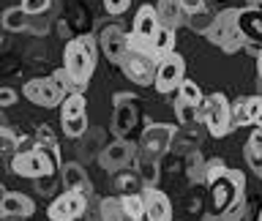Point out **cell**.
Instances as JSON below:
<instances>
[{"instance_id": "11", "label": "cell", "mask_w": 262, "mask_h": 221, "mask_svg": "<svg viewBox=\"0 0 262 221\" xmlns=\"http://www.w3.org/2000/svg\"><path fill=\"white\" fill-rule=\"evenodd\" d=\"M88 205H90V196L79 194V191H63L47 208V218L49 221H79L85 216Z\"/></svg>"}, {"instance_id": "8", "label": "cell", "mask_w": 262, "mask_h": 221, "mask_svg": "<svg viewBox=\"0 0 262 221\" xmlns=\"http://www.w3.org/2000/svg\"><path fill=\"white\" fill-rule=\"evenodd\" d=\"M175 126H169V123H150L142 137H139V156H145V159H156L161 161V156L172 147L175 142Z\"/></svg>"}, {"instance_id": "5", "label": "cell", "mask_w": 262, "mask_h": 221, "mask_svg": "<svg viewBox=\"0 0 262 221\" xmlns=\"http://www.w3.org/2000/svg\"><path fill=\"white\" fill-rule=\"evenodd\" d=\"M120 69H123V77H126V79H131L139 87H147V85H156L159 60H156L147 49L128 47V52H126V57H123Z\"/></svg>"}, {"instance_id": "50", "label": "cell", "mask_w": 262, "mask_h": 221, "mask_svg": "<svg viewBox=\"0 0 262 221\" xmlns=\"http://www.w3.org/2000/svg\"><path fill=\"white\" fill-rule=\"evenodd\" d=\"M259 90H262V82H259ZM259 96H262V93H259Z\"/></svg>"}, {"instance_id": "1", "label": "cell", "mask_w": 262, "mask_h": 221, "mask_svg": "<svg viewBox=\"0 0 262 221\" xmlns=\"http://www.w3.org/2000/svg\"><path fill=\"white\" fill-rule=\"evenodd\" d=\"M96 60H98V38L93 36H77L71 41H66L63 47V69L71 77L77 93H82L96 71Z\"/></svg>"}, {"instance_id": "29", "label": "cell", "mask_w": 262, "mask_h": 221, "mask_svg": "<svg viewBox=\"0 0 262 221\" xmlns=\"http://www.w3.org/2000/svg\"><path fill=\"white\" fill-rule=\"evenodd\" d=\"M101 221H128L120 196H104L101 200Z\"/></svg>"}, {"instance_id": "31", "label": "cell", "mask_w": 262, "mask_h": 221, "mask_svg": "<svg viewBox=\"0 0 262 221\" xmlns=\"http://www.w3.org/2000/svg\"><path fill=\"white\" fill-rule=\"evenodd\" d=\"M216 14L219 11H210V8H202V11H196V14H188V28L191 30H196V33H208L210 30V25H213V19H216Z\"/></svg>"}, {"instance_id": "49", "label": "cell", "mask_w": 262, "mask_h": 221, "mask_svg": "<svg viewBox=\"0 0 262 221\" xmlns=\"http://www.w3.org/2000/svg\"><path fill=\"white\" fill-rule=\"evenodd\" d=\"M257 221H262V210H259V218H257Z\"/></svg>"}, {"instance_id": "47", "label": "cell", "mask_w": 262, "mask_h": 221, "mask_svg": "<svg viewBox=\"0 0 262 221\" xmlns=\"http://www.w3.org/2000/svg\"><path fill=\"white\" fill-rule=\"evenodd\" d=\"M246 3H249L251 8H259V3H262V0H246Z\"/></svg>"}, {"instance_id": "32", "label": "cell", "mask_w": 262, "mask_h": 221, "mask_svg": "<svg viewBox=\"0 0 262 221\" xmlns=\"http://www.w3.org/2000/svg\"><path fill=\"white\" fill-rule=\"evenodd\" d=\"M0 145H3V156H6V161L11 164V159L16 153H19V145H22V137H16L8 126L0 128Z\"/></svg>"}, {"instance_id": "38", "label": "cell", "mask_w": 262, "mask_h": 221, "mask_svg": "<svg viewBox=\"0 0 262 221\" xmlns=\"http://www.w3.org/2000/svg\"><path fill=\"white\" fill-rule=\"evenodd\" d=\"M128 6H131V0H104L106 14H112V16H120Z\"/></svg>"}, {"instance_id": "42", "label": "cell", "mask_w": 262, "mask_h": 221, "mask_svg": "<svg viewBox=\"0 0 262 221\" xmlns=\"http://www.w3.org/2000/svg\"><path fill=\"white\" fill-rule=\"evenodd\" d=\"M55 183H57V178H55V175H49V178H38V180H36V188H38L41 194H49V191L55 188Z\"/></svg>"}, {"instance_id": "48", "label": "cell", "mask_w": 262, "mask_h": 221, "mask_svg": "<svg viewBox=\"0 0 262 221\" xmlns=\"http://www.w3.org/2000/svg\"><path fill=\"white\" fill-rule=\"evenodd\" d=\"M3 221H22V218H3Z\"/></svg>"}, {"instance_id": "17", "label": "cell", "mask_w": 262, "mask_h": 221, "mask_svg": "<svg viewBox=\"0 0 262 221\" xmlns=\"http://www.w3.org/2000/svg\"><path fill=\"white\" fill-rule=\"evenodd\" d=\"M60 180H63V191H79L85 196H93V183H90L88 172L79 161L60 164Z\"/></svg>"}, {"instance_id": "3", "label": "cell", "mask_w": 262, "mask_h": 221, "mask_svg": "<svg viewBox=\"0 0 262 221\" xmlns=\"http://www.w3.org/2000/svg\"><path fill=\"white\" fill-rule=\"evenodd\" d=\"M200 120L205 123V128H208L210 137H227L229 131H232V104L227 101L224 93H210L205 96V104L200 106Z\"/></svg>"}, {"instance_id": "12", "label": "cell", "mask_w": 262, "mask_h": 221, "mask_svg": "<svg viewBox=\"0 0 262 221\" xmlns=\"http://www.w3.org/2000/svg\"><path fill=\"white\" fill-rule=\"evenodd\" d=\"M161 28L164 25L159 19L156 6H142L134 16V25H131V47H139V49H147V52H150V44H153V38L159 36Z\"/></svg>"}, {"instance_id": "7", "label": "cell", "mask_w": 262, "mask_h": 221, "mask_svg": "<svg viewBox=\"0 0 262 221\" xmlns=\"http://www.w3.org/2000/svg\"><path fill=\"white\" fill-rule=\"evenodd\" d=\"M208 188H210V200L216 213H224L232 202L246 196V175L241 169H227V175L219 178L216 183H210Z\"/></svg>"}, {"instance_id": "4", "label": "cell", "mask_w": 262, "mask_h": 221, "mask_svg": "<svg viewBox=\"0 0 262 221\" xmlns=\"http://www.w3.org/2000/svg\"><path fill=\"white\" fill-rule=\"evenodd\" d=\"M8 169L19 178H30V180H38V178H49L57 172V161L49 156L47 150L41 147H28V150H19L8 164Z\"/></svg>"}, {"instance_id": "21", "label": "cell", "mask_w": 262, "mask_h": 221, "mask_svg": "<svg viewBox=\"0 0 262 221\" xmlns=\"http://www.w3.org/2000/svg\"><path fill=\"white\" fill-rule=\"evenodd\" d=\"M106 147V131L104 128H88L85 137L79 139V156L82 159H98Z\"/></svg>"}, {"instance_id": "6", "label": "cell", "mask_w": 262, "mask_h": 221, "mask_svg": "<svg viewBox=\"0 0 262 221\" xmlns=\"http://www.w3.org/2000/svg\"><path fill=\"white\" fill-rule=\"evenodd\" d=\"M60 128L66 139H82L88 126V101L82 93L66 96V101L60 104Z\"/></svg>"}, {"instance_id": "36", "label": "cell", "mask_w": 262, "mask_h": 221, "mask_svg": "<svg viewBox=\"0 0 262 221\" xmlns=\"http://www.w3.org/2000/svg\"><path fill=\"white\" fill-rule=\"evenodd\" d=\"M52 3L55 0H22V8L30 16H41V14H47L49 8H52Z\"/></svg>"}, {"instance_id": "19", "label": "cell", "mask_w": 262, "mask_h": 221, "mask_svg": "<svg viewBox=\"0 0 262 221\" xmlns=\"http://www.w3.org/2000/svg\"><path fill=\"white\" fill-rule=\"evenodd\" d=\"M259 106H262V96L237 98V101L232 104V126L235 128L254 126V123H257V115H259Z\"/></svg>"}, {"instance_id": "30", "label": "cell", "mask_w": 262, "mask_h": 221, "mask_svg": "<svg viewBox=\"0 0 262 221\" xmlns=\"http://www.w3.org/2000/svg\"><path fill=\"white\" fill-rule=\"evenodd\" d=\"M36 147L47 150L55 161H60V147H57V139L52 137V128L49 126H38V134H36Z\"/></svg>"}, {"instance_id": "25", "label": "cell", "mask_w": 262, "mask_h": 221, "mask_svg": "<svg viewBox=\"0 0 262 221\" xmlns=\"http://www.w3.org/2000/svg\"><path fill=\"white\" fill-rule=\"evenodd\" d=\"M186 175L191 183H205L208 180V161L202 159L200 150H191L186 159Z\"/></svg>"}, {"instance_id": "14", "label": "cell", "mask_w": 262, "mask_h": 221, "mask_svg": "<svg viewBox=\"0 0 262 221\" xmlns=\"http://www.w3.org/2000/svg\"><path fill=\"white\" fill-rule=\"evenodd\" d=\"M131 47V33H126L120 28V22H112L106 25V28L101 30V36H98V49L104 52V57L115 65L123 63V57H126Z\"/></svg>"}, {"instance_id": "33", "label": "cell", "mask_w": 262, "mask_h": 221, "mask_svg": "<svg viewBox=\"0 0 262 221\" xmlns=\"http://www.w3.org/2000/svg\"><path fill=\"white\" fill-rule=\"evenodd\" d=\"M175 115L183 126H194V123L200 120V109L191 104H186V101H180V98H175Z\"/></svg>"}, {"instance_id": "40", "label": "cell", "mask_w": 262, "mask_h": 221, "mask_svg": "<svg viewBox=\"0 0 262 221\" xmlns=\"http://www.w3.org/2000/svg\"><path fill=\"white\" fill-rule=\"evenodd\" d=\"M16 90L14 87H0V106H3V109H8V106H14L16 104Z\"/></svg>"}, {"instance_id": "9", "label": "cell", "mask_w": 262, "mask_h": 221, "mask_svg": "<svg viewBox=\"0 0 262 221\" xmlns=\"http://www.w3.org/2000/svg\"><path fill=\"white\" fill-rule=\"evenodd\" d=\"M137 159H139V145L128 142V139H115V142L104 147L96 161L104 172H115L118 175V172H123L131 164H137Z\"/></svg>"}, {"instance_id": "16", "label": "cell", "mask_w": 262, "mask_h": 221, "mask_svg": "<svg viewBox=\"0 0 262 221\" xmlns=\"http://www.w3.org/2000/svg\"><path fill=\"white\" fill-rule=\"evenodd\" d=\"M36 213V202L22 191L0 188V216L3 218H30Z\"/></svg>"}, {"instance_id": "35", "label": "cell", "mask_w": 262, "mask_h": 221, "mask_svg": "<svg viewBox=\"0 0 262 221\" xmlns=\"http://www.w3.org/2000/svg\"><path fill=\"white\" fill-rule=\"evenodd\" d=\"M227 161L224 159H210L208 161V180H205V186H210V183H216L219 178H224L227 175Z\"/></svg>"}, {"instance_id": "23", "label": "cell", "mask_w": 262, "mask_h": 221, "mask_svg": "<svg viewBox=\"0 0 262 221\" xmlns=\"http://www.w3.org/2000/svg\"><path fill=\"white\" fill-rule=\"evenodd\" d=\"M33 16L25 11L22 6H11V8H6L3 11V28L8 33H25V30H30V22Z\"/></svg>"}, {"instance_id": "27", "label": "cell", "mask_w": 262, "mask_h": 221, "mask_svg": "<svg viewBox=\"0 0 262 221\" xmlns=\"http://www.w3.org/2000/svg\"><path fill=\"white\" fill-rule=\"evenodd\" d=\"M115 186H118V196H126V194H142L145 186L142 180H139L137 172H118V178H115Z\"/></svg>"}, {"instance_id": "43", "label": "cell", "mask_w": 262, "mask_h": 221, "mask_svg": "<svg viewBox=\"0 0 262 221\" xmlns=\"http://www.w3.org/2000/svg\"><path fill=\"white\" fill-rule=\"evenodd\" d=\"M183 3V8L188 14H196V11H202V8H208V0H180Z\"/></svg>"}, {"instance_id": "18", "label": "cell", "mask_w": 262, "mask_h": 221, "mask_svg": "<svg viewBox=\"0 0 262 221\" xmlns=\"http://www.w3.org/2000/svg\"><path fill=\"white\" fill-rule=\"evenodd\" d=\"M145 221H172V202L161 188H145Z\"/></svg>"}, {"instance_id": "20", "label": "cell", "mask_w": 262, "mask_h": 221, "mask_svg": "<svg viewBox=\"0 0 262 221\" xmlns=\"http://www.w3.org/2000/svg\"><path fill=\"white\" fill-rule=\"evenodd\" d=\"M156 11H159L161 25L169 30H178L180 25L188 22V11L183 8L180 0H159V3H156Z\"/></svg>"}, {"instance_id": "10", "label": "cell", "mask_w": 262, "mask_h": 221, "mask_svg": "<svg viewBox=\"0 0 262 221\" xmlns=\"http://www.w3.org/2000/svg\"><path fill=\"white\" fill-rule=\"evenodd\" d=\"M22 96L28 98L30 104L44 106V109H52V106H60L66 101V90L57 85L52 77H36L30 82H25Z\"/></svg>"}, {"instance_id": "46", "label": "cell", "mask_w": 262, "mask_h": 221, "mask_svg": "<svg viewBox=\"0 0 262 221\" xmlns=\"http://www.w3.org/2000/svg\"><path fill=\"white\" fill-rule=\"evenodd\" d=\"M257 128H262V106H259V115H257V123H254Z\"/></svg>"}, {"instance_id": "24", "label": "cell", "mask_w": 262, "mask_h": 221, "mask_svg": "<svg viewBox=\"0 0 262 221\" xmlns=\"http://www.w3.org/2000/svg\"><path fill=\"white\" fill-rule=\"evenodd\" d=\"M134 172L139 175V180H142L145 188H159V178H161V167L156 159H145V156H139L137 164H134Z\"/></svg>"}, {"instance_id": "2", "label": "cell", "mask_w": 262, "mask_h": 221, "mask_svg": "<svg viewBox=\"0 0 262 221\" xmlns=\"http://www.w3.org/2000/svg\"><path fill=\"white\" fill-rule=\"evenodd\" d=\"M241 11L243 8H224V11H219L213 25H210V30L205 33V38L227 55H232L241 47L251 44L249 36H246L243 28H241Z\"/></svg>"}, {"instance_id": "37", "label": "cell", "mask_w": 262, "mask_h": 221, "mask_svg": "<svg viewBox=\"0 0 262 221\" xmlns=\"http://www.w3.org/2000/svg\"><path fill=\"white\" fill-rule=\"evenodd\" d=\"M243 156H246V164H249V169L262 180V153H259V150H249V147H243Z\"/></svg>"}, {"instance_id": "41", "label": "cell", "mask_w": 262, "mask_h": 221, "mask_svg": "<svg viewBox=\"0 0 262 221\" xmlns=\"http://www.w3.org/2000/svg\"><path fill=\"white\" fill-rule=\"evenodd\" d=\"M90 200H93V196H90ZM79 221H101V200H98L96 205L90 202L88 210H85V216H82Z\"/></svg>"}, {"instance_id": "15", "label": "cell", "mask_w": 262, "mask_h": 221, "mask_svg": "<svg viewBox=\"0 0 262 221\" xmlns=\"http://www.w3.org/2000/svg\"><path fill=\"white\" fill-rule=\"evenodd\" d=\"M183 82H186V60L178 52L159 63V74H156V85H153L159 93H178V87Z\"/></svg>"}, {"instance_id": "28", "label": "cell", "mask_w": 262, "mask_h": 221, "mask_svg": "<svg viewBox=\"0 0 262 221\" xmlns=\"http://www.w3.org/2000/svg\"><path fill=\"white\" fill-rule=\"evenodd\" d=\"M123 210H126L128 221H145V196L142 194H126L120 196Z\"/></svg>"}, {"instance_id": "39", "label": "cell", "mask_w": 262, "mask_h": 221, "mask_svg": "<svg viewBox=\"0 0 262 221\" xmlns=\"http://www.w3.org/2000/svg\"><path fill=\"white\" fill-rule=\"evenodd\" d=\"M243 147H249V150H259V153H262V128H257V126H254Z\"/></svg>"}, {"instance_id": "34", "label": "cell", "mask_w": 262, "mask_h": 221, "mask_svg": "<svg viewBox=\"0 0 262 221\" xmlns=\"http://www.w3.org/2000/svg\"><path fill=\"white\" fill-rule=\"evenodd\" d=\"M246 213H249V202H246V196H241V200L229 205L221 216H224L227 221H246Z\"/></svg>"}, {"instance_id": "26", "label": "cell", "mask_w": 262, "mask_h": 221, "mask_svg": "<svg viewBox=\"0 0 262 221\" xmlns=\"http://www.w3.org/2000/svg\"><path fill=\"white\" fill-rule=\"evenodd\" d=\"M175 98H180V101H186V104H191V106H200L205 104V93H202V87L196 85L194 79H186L183 85L178 87V93H175Z\"/></svg>"}, {"instance_id": "44", "label": "cell", "mask_w": 262, "mask_h": 221, "mask_svg": "<svg viewBox=\"0 0 262 221\" xmlns=\"http://www.w3.org/2000/svg\"><path fill=\"white\" fill-rule=\"evenodd\" d=\"M202 221H227V218L221 216V213H208V216H205Z\"/></svg>"}, {"instance_id": "13", "label": "cell", "mask_w": 262, "mask_h": 221, "mask_svg": "<svg viewBox=\"0 0 262 221\" xmlns=\"http://www.w3.org/2000/svg\"><path fill=\"white\" fill-rule=\"evenodd\" d=\"M112 134H118V139H126L134 131L139 112H137V96L134 93H115L112 96Z\"/></svg>"}, {"instance_id": "22", "label": "cell", "mask_w": 262, "mask_h": 221, "mask_svg": "<svg viewBox=\"0 0 262 221\" xmlns=\"http://www.w3.org/2000/svg\"><path fill=\"white\" fill-rule=\"evenodd\" d=\"M175 44H178V30L161 28L159 36H156L153 44H150V55L161 63V60H167L169 55H175Z\"/></svg>"}, {"instance_id": "45", "label": "cell", "mask_w": 262, "mask_h": 221, "mask_svg": "<svg viewBox=\"0 0 262 221\" xmlns=\"http://www.w3.org/2000/svg\"><path fill=\"white\" fill-rule=\"evenodd\" d=\"M257 77L262 82V49H259V55H257Z\"/></svg>"}]
</instances>
